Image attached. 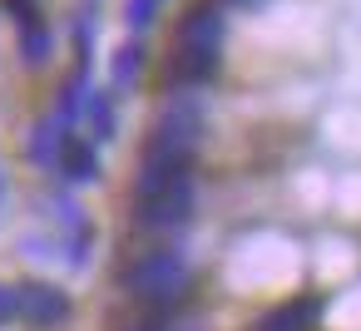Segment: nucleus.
<instances>
[{"label": "nucleus", "instance_id": "f257e3e1", "mask_svg": "<svg viewBox=\"0 0 361 331\" xmlns=\"http://www.w3.org/2000/svg\"><path fill=\"white\" fill-rule=\"evenodd\" d=\"M129 292L144 296V301H178L183 287H188V257L173 252V247H154L144 252L129 272H124Z\"/></svg>", "mask_w": 361, "mask_h": 331}, {"label": "nucleus", "instance_id": "f03ea898", "mask_svg": "<svg viewBox=\"0 0 361 331\" xmlns=\"http://www.w3.org/2000/svg\"><path fill=\"white\" fill-rule=\"evenodd\" d=\"M16 316L30 326H60L70 316V296L50 282H20L16 287Z\"/></svg>", "mask_w": 361, "mask_h": 331}, {"label": "nucleus", "instance_id": "7ed1b4c3", "mask_svg": "<svg viewBox=\"0 0 361 331\" xmlns=\"http://www.w3.org/2000/svg\"><path fill=\"white\" fill-rule=\"evenodd\" d=\"M188 213H193V183L188 178L169 183L164 193L139 198V223L144 227H178V223H188Z\"/></svg>", "mask_w": 361, "mask_h": 331}, {"label": "nucleus", "instance_id": "20e7f679", "mask_svg": "<svg viewBox=\"0 0 361 331\" xmlns=\"http://www.w3.org/2000/svg\"><path fill=\"white\" fill-rule=\"evenodd\" d=\"M178 40H183V50H218V40H223V11H218V6L188 11Z\"/></svg>", "mask_w": 361, "mask_h": 331}, {"label": "nucleus", "instance_id": "39448f33", "mask_svg": "<svg viewBox=\"0 0 361 331\" xmlns=\"http://www.w3.org/2000/svg\"><path fill=\"white\" fill-rule=\"evenodd\" d=\"M213 70H218V50H183L169 65V85H203L213 80Z\"/></svg>", "mask_w": 361, "mask_h": 331}, {"label": "nucleus", "instance_id": "423d86ee", "mask_svg": "<svg viewBox=\"0 0 361 331\" xmlns=\"http://www.w3.org/2000/svg\"><path fill=\"white\" fill-rule=\"evenodd\" d=\"M65 149H70V139H65V119H45V124L35 129V139H30V154H35V163H45V168H55Z\"/></svg>", "mask_w": 361, "mask_h": 331}, {"label": "nucleus", "instance_id": "0eeeda50", "mask_svg": "<svg viewBox=\"0 0 361 331\" xmlns=\"http://www.w3.org/2000/svg\"><path fill=\"white\" fill-rule=\"evenodd\" d=\"M60 173H65L70 183L99 178V154H94V144H70V149L60 154Z\"/></svg>", "mask_w": 361, "mask_h": 331}, {"label": "nucleus", "instance_id": "6e6552de", "mask_svg": "<svg viewBox=\"0 0 361 331\" xmlns=\"http://www.w3.org/2000/svg\"><path fill=\"white\" fill-rule=\"evenodd\" d=\"M312 321H317V301H297V306H277V311H267L262 331H307Z\"/></svg>", "mask_w": 361, "mask_h": 331}, {"label": "nucleus", "instance_id": "1a4fd4ad", "mask_svg": "<svg viewBox=\"0 0 361 331\" xmlns=\"http://www.w3.org/2000/svg\"><path fill=\"white\" fill-rule=\"evenodd\" d=\"M139 75H144V45H124V50L114 55V85L129 89Z\"/></svg>", "mask_w": 361, "mask_h": 331}, {"label": "nucleus", "instance_id": "9d476101", "mask_svg": "<svg viewBox=\"0 0 361 331\" xmlns=\"http://www.w3.org/2000/svg\"><path fill=\"white\" fill-rule=\"evenodd\" d=\"M85 109H90L94 139H114V104H109V94H90V99H85Z\"/></svg>", "mask_w": 361, "mask_h": 331}, {"label": "nucleus", "instance_id": "9b49d317", "mask_svg": "<svg viewBox=\"0 0 361 331\" xmlns=\"http://www.w3.org/2000/svg\"><path fill=\"white\" fill-rule=\"evenodd\" d=\"M25 60L30 65H45L50 60V30L45 25H25Z\"/></svg>", "mask_w": 361, "mask_h": 331}, {"label": "nucleus", "instance_id": "f8f14e48", "mask_svg": "<svg viewBox=\"0 0 361 331\" xmlns=\"http://www.w3.org/2000/svg\"><path fill=\"white\" fill-rule=\"evenodd\" d=\"M124 11H129L124 20H129L134 30H149V25H154V15H159V0H129Z\"/></svg>", "mask_w": 361, "mask_h": 331}, {"label": "nucleus", "instance_id": "ddd939ff", "mask_svg": "<svg viewBox=\"0 0 361 331\" xmlns=\"http://www.w3.org/2000/svg\"><path fill=\"white\" fill-rule=\"evenodd\" d=\"M16 321V287H0V326Z\"/></svg>", "mask_w": 361, "mask_h": 331}, {"label": "nucleus", "instance_id": "4468645a", "mask_svg": "<svg viewBox=\"0 0 361 331\" xmlns=\"http://www.w3.org/2000/svg\"><path fill=\"white\" fill-rule=\"evenodd\" d=\"M134 331H164V326H134Z\"/></svg>", "mask_w": 361, "mask_h": 331}, {"label": "nucleus", "instance_id": "2eb2a0df", "mask_svg": "<svg viewBox=\"0 0 361 331\" xmlns=\"http://www.w3.org/2000/svg\"><path fill=\"white\" fill-rule=\"evenodd\" d=\"M0 193H6V178H0Z\"/></svg>", "mask_w": 361, "mask_h": 331}]
</instances>
